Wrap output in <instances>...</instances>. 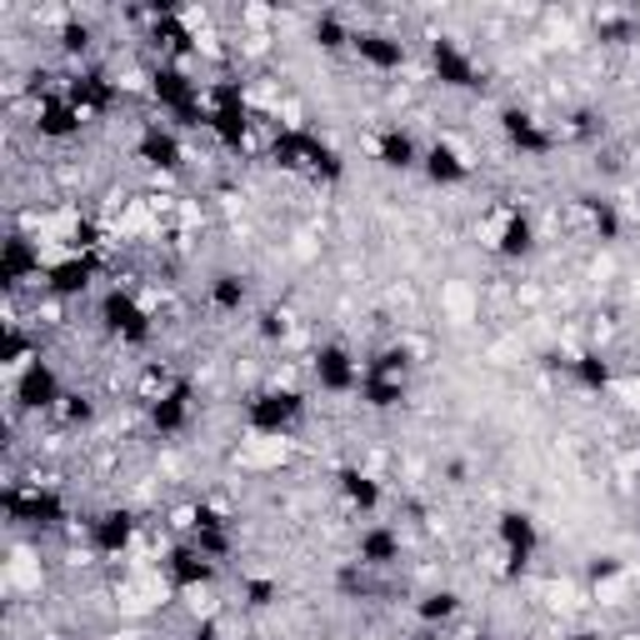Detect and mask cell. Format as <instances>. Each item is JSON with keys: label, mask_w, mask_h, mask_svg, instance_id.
Listing matches in <instances>:
<instances>
[{"label": "cell", "mask_w": 640, "mask_h": 640, "mask_svg": "<svg viewBox=\"0 0 640 640\" xmlns=\"http://www.w3.org/2000/svg\"><path fill=\"white\" fill-rule=\"evenodd\" d=\"M100 326H106V336H116L120 346H145V340L155 336V311L141 295L116 285V291H106V301H100Z\"/></svg>", "instance_id": "cell-1"}, {"label": "cell", "mask_w": 640, "mask_h": 640, "mask_svg": "<svg viewBox=\"0 0 640 640\" xmlns=\"http://www.w3.org/2000/svg\"><path fill=\"white\" fill-rule=\"evenodd\" d=\"M301 415H305V395L295 386H271V391H256L246 401L250 435H291Z\"/></svg>", "instance_id": "cell-2"}, {"label": "cell", "mask_w": 640, "mask_h": 640, "mask_svg": "<svg viewBox=\"0 0 640 640\" xmlns=\"http://www.w3.org/2000/svg\"><path fill=\"white\" fill-rule=\"evenodd\" d=\"M480 240H486V250H496L500 261H525L535 250V226L521 206H500L480 220Z\"/></svg>", "instance_id": "cell-3"}, {"label": "cell", "mask_w": 640, "mask_h": 640, "mask_svg": "<svg viewBox=\"0 0 640 640\" xmlns=\"http://www.w3.org/2000/svg\"><path fill=\"white\" fill-rule=\"evenodd\" d=\"M311 376H315V386H321L326 395H356V391H360V380H366V366H360V360L350 356V346L330 340V346L315 350Z\"/></svg>", "instance_id": "cell-4"}, {"label": "cell", "mask_w": 640, "mask_h": 640, "mask_svg": "<svg viewBox=\"0 0 640 640\" xmlns=\"http://www.w3.org/2000/svg\"><path fill=\"white\" fill-rule=\"evenodd\" d=\"M6 516L15 525H61L66 521V500L51 486H11L6 490Z\"/></svg>", "instance_id": "cell-5"}, {"label": "cell", "mask_w": 640, "mask_h": 640, "mask_svg": "<svg viewBox=\"0 0 640 640\" xmlns=\"http://www.w3.org/2000/svg\"><path fill=\"white\" fill-rule=\"evenodd\" d=\"M431 70L441 86L451 90H476L480 86V66L470 61V51L460 41H451V35H435L431 41Z\"/></svg>", "instance_id": "cell-6"}, {"label": "cell", "mask_w": 640, "mask_h": 640, "mask_svg": "<svg viewBox=\"0 0 640 640\" xmlns=\"http://www.w3.org/2000/svg\"><path fill=\"white\" fill-rule=\"evenodd\" d=\"M421 171H425V181H431V185H466L470 175H476V161H470V151L460 141L441 135L435 145H425Z\"/></svg>", "instance_id": "cell-7"}, {"label": "cell", "mask_w": 640, "mask_h": 640, "mask_svg": "<svg viewBox=\"0 0 640 640\" xmlns=\"http://www.w3.org/2000/svg\"><path fill=\"white\" fill-rule=\"evenodd\" d=\"M45 256H41V240H31V236H11L6 246H0V281L6 285H21V281H31V275H41L45 281Z\"/></svg>", "instance_id": "cell-8"}, {"label": "cell", "mask_w": 640, "mask_h": 640, "mask_svg": "<svg viewBox=\"0 0 640 640\" xmlns=\"http://www.w3.org/2000/svg\"><path fill=\"white\" fill-rule=\"evenodd\" d=\"M350 51H356L360 66L380 70V76H391V70L405 66V41H395L386 31H356L350 35Z\"/></svg>", "instance_id": "cell-9"}, {"label": "cell", "mask_w": 640, "mask_h": 640, "mask_svg": "<svg viewBox=\"0 0 640 640\" xmlns=\"http://www.w3.org/2000/svg\"><path fill=\"white\" fill-rule=\"evenodd\" d=\"M90 281H96V256H55L45 265V291L70 301V295H86Z\"/></svg>", "instance_id": "cell-10"}, {"label": "cell", "mask_w": 640, "mask_h": 640, "mask_svg": "<svg viewBox=\"0 0 640 640\" xmlns=\"http://www.w3.org/2000/svg\"><path fill=\"white\" fill-rule=\"evenodd\" d=\"M11 395L25 405V411H55L61 395H66V386H61V376L41 360V366H31L21 380H11Z\"/></svg>", "instance_id": "cell-11"}, {"label": "cell", "mask_w": 640, "mask_h": 640, "mask_svg": "<svg viewBox=\"0 0 640 640\" xmlns=\"http://www.w3.org/2000/svg\"><path fill=\"white\" fill-rule=\"evenodd\" d=\"M216 571H220V565L210 561V555H200L196 545H175L171 561H165V581H171V590L216 586Z\"/></svg>", "instance_id": "cell-12"}, {"label": "cell", "mask_w": 640, "mask_h": 640, "mask_svg": "<svg viewBox=\"0 0 640 640\" xmlns=\"http://www.w3.org/2000/svg\"><path fill=\"white\" fill-rule=\"evenodd\" d=\"M90 555H126L135 545V516L131 510H106L90 521Z\"/></svg>", "instance_id": "cell-13"}, {"label": "cell", "mask_w": 640, "mask_h": 640, "mask_svg": "<svg viewBox=\"0 0 640 640\" xmlns=\"http://www.w3.org/2000/svg\"><path fill=\"white\" fill-rule=\"evenodd\" d=\"M496 545L506 555H516L521 565H531V555L541 551V525H535L525 510H506L496 521Z\"/></svg>", "instance_id": "cell-14"}, {"label": "cell", "mask_w": 640, "mask_h": 640, "mask_svg": "<svg viewBox=\"0 0 640 640\" xmlns=\"http://www.w3.org/2000/svg\"><path fill=\"white\" fill-rule=\"evenodd\" d=\"M191 415H196V391H191V380H181L175 395H165L161 405H151V431L161 435V441H171V435L191 431Z\"/></svg>", "instance_id": "cell-15"}, {"label": "cell", "mask_w": 640, "mask_h": 640, "mask_svg": "<svg viewBox=\"0 0 640 640\" xmlns=\"http://www.w3.org/2000/svg\"><path fill=\"white\" fill-rule=\"evenodd\" d=\"M500 131H506V141L521 155H551V145H555L551 131H545L531 110H506V116H500Z\"/></svg>", "instance_id": "cell-16"}, {"label": "cell", "mask_w": 640, "mask_h": 640, "mask_svg": "<svg viewBox=\"0 0 640 640\" xmlns=\"http://www.w3.org/2000/svg\"><path fill=\"white\" fill-rule=\"evenodd\" d=\"M356 561L366 571H391L401 561V531H391V525H366L356 541Z\"/></svg>", "instance_id": "cell-17"}, {"label": "cell", "mask_w": 640, "mask_h": 640, "mask_svg": "<svg viewBox=\"0 0 640 640\" xmlns=\"http://www.w3.org/2000/svg\"><path fill=\"white\" fill-rule=\"evenodd\" d=\"M135 155H141L151 171H181V165H185L181 141H175V131H165L161 120L141 131V141H135Z\"/></svg>", "instance_id": "cell-18"}, {"label": "cell", "mask_w": 640, "mask_h": 640, "mask_svg": "<svg viewBox=\"0 0 640 640\" xmlns=\"http://www.w3.org/2000/svg\"><path fill=\"white\" fill-rule=\"evenodd\" d=\"M370 155H376L380 165H386V171H415V165H421V145H415V135L411 131H380L376 141H370Z\"/></svg>", "instance_id": "cell-19"}, {"label": "cell", "mask_w": 640, "mask_h": 640, "mask_svg": "<svg viewBox=\"0 0 640 640\" xmlns=\"http://www.w3.org/2000/svg\"><path fill=\"white\" fill-rule=\"evenodd\" d=\"M80 126H86V120L76 116V106H70L66 96H45L41 110H35V131H41L45 141H70V135H80Z\"/></svg>", "instance_id": "cell-20"}, {"label": "cell", "mask_w": 640, "mask_h": 640, "mask_svg": "<svg viewBox=\"0 0 640 640\" xmlns=\"http://www.w3.org/2000/svg\"><path fill=\"white\" fill-rule=\"evenodd\" d=\"M61 96H66L70 106H76L80 120H96L100 110H106L110 100H116V86H110L106 76H76L66 90H61Z\"/></svg>", "instance_id": "cell-21"}, {"label": "cell", "mask_w": 640, "mask_h": 640, "mask_svg": "<svg viewBox=\"0 0 640 640\" xmlns=\"http://www.w3.org/2000/svg\"><path fill=\"white\" fill-rule=\"evenodd\" d=\"M336 486H340V500H346L350 510H360V516H376V510H380V480L370 476V470L346 466L336 476Z\"/></svg>", "instance_id": "cell-22"}, {"label": "cell", "mask_w": 640, "mask_h": 640, "mask_svg": "<svg viewBox=\"0 0 640 640\" xmlns=\"http://www.w3.org/2000/svg\"><path fill=\"white\" fill-rule=\"evenodd\" d=\"M175 386H181V376H175L171 366H161V360H145L141 376H135V401L151 411V405H161L165 395H175Z\"/></svg>", "instance_id": "cell-23"}, {"label": "cell", "mask_w": 640, "mask_h": 640, "mask_svg": "<svg viewBox=\"0 0 640 640\" xmlns=\"http://www.w3.org/2000/svg\"><path fill=\"white\" fill-rule=\"evenodd\" d=\"M575 216L590 226V240H600V246H610V240H620V210L610 206V200H575Z\"/></svg>", "instance_id": "cell-24"}, {"label": "cell", "mask_w": 640, "mask_h": 640, "mask_svg": "<svg viewBox=\"0 0 640 640\" xmlns=\"http://www.w3.org/2000/svg\"><path fill=\"white\" fill-rule=\"evenodd\" d=\"M586 581L606 606H616V596H626V565H620L616 555H596V561L586 565Z\"/></svg>", "instance_id": "cell-25"}, {"label": "cell", "mask_w": 640, "mask_h": 640, "mask_svg": "<svg viewBox=\"0 0 640 640\" xmlns=\"http://www.w3.org/2000/svg\"><path fill=\"white\" fill-rule=\"evenodd\" d=\"M571 376L581 380L590 395H606L610 386H616V370H610V360L600 356V350H581V356L571 360Z\"/></svg>", "instance_id": "cell-26"}, {"label": "cell", "mask_w": 640, "mask_h": 640, "mask_svg": "<svg viewBox=\"0 0 640 640\" xmlns=\"http://www.w3.org/2000/svg\"><path fill=\"white\" fill-rule=\"evenodd\" d=\"M206 301H210V311H220V315H240V305L250 301V285L240 281L236 271H220L216 281H210Z\"/></svg>", "instance_id": "cell-27"}, {"label": "cell", "mask_w": 640, "mask_h": 640, "mask_svg": "<svg viewBox=\"0 0 640 640\" xmlns=\"http://www.w3.org/2000/svg\"><path fill=\"white\" fill-rule=\"evenodd\" d=\"M415 616H421L425 626H451V620L460 616V596L456 590H431V596H421Z\"/></svg>", "instance_id": "cell-28"}, {"label": "cell", "mask_w": 640, "mask_h": 640, "mask_svg": "<svg viewBox=\"0 0 640 640\" xmlns=\"http://www.w3.org/2000/svg\"><path fill=\"white\" fill-rule=\"evenodd\" d=\"M191 610V620H220V600H216V586H196V590H175Z\"/></svg>", "instance_id": "cell-29"}, {"label": "cell", "mask_w": 640, "mask_h": 640, "mask_svg": "<svg viewBox=\"0 0 640 640\" xmlns=\"http://www.w3.org/2000/svg\"><path fill=\"white\" fill-rule=\"evenodd\" d=\"M350 35L356 31H350L340 15H321V21H315V45H326V51H346Z\"/></svg>", "instance_id": "cell-30"}, {"label": "cell", "mask_w": 640, "mask_h": 640, "mask_svg": "<svg viewBox=\"0 0 640 640\" xmlns=\"http://www.w3.org/2000/svg\"><path fill=\"white\" fill-rule=\"evenodd\" d=\"M55 415H61L66 425H90V421H96V405H90L86 395L66 391V395H61V405H55Z\"/></svg>", "instance_id": "cell-31"}, {"label": "cell", "mask_w": 640, "mask_h": 640, "mask_svg": "<svg viewBox=\"0 0 640 640\" xmlns=\"http://www.w3.org/2000/svg\"><path fill=\"white\" fill-rule=\"evenodd\" d=\"M61 51H66V55H86L90 51V25L70 21L66 31H61Z\"/></svg>", "instance_id": "cell-32"}, {"label": "cell", "mask_w": 640, "mask_h": 640, "mask_svg": "<svg viewBox=\"0 0 640 640\" xmlns=\"http://www.w3.org/2000/svg\"><path fill=\"white\" fill-rule=\"evenodd\" d=\"M285 330H291V315H285V311H261V336L265 340H281Z\"/></svg>", "instance_id": "cell-33"}, {"label": "cell", "mask_w": 640, "mask_h": 640, "mask_svg": "<svg viewBox=\"0 0 640 640\" xmlns=\"http://www.w3.org/2000/svg\"><path fill=\"white\" fill-rule=\"evenodd\" d=\"M246 596H250V606L261 610V606H271V600L281 596V586H275V581H246Z\"/></svg>", "instance_id": "cell-34"}, {"label": "cell", "mask_w": 640, "mask_h": 640, "mask_svg": "<svg viewBox=\"0 0 640 640\" xmlns=\"http://www.w3.org/2000/svg\"><path fill=\"white\" fill-rule=\"evenodd\" d=\"M571 640H600V630H575Z\"/></svg>", "instance_id": "cell-35"}]
</instances>
